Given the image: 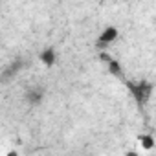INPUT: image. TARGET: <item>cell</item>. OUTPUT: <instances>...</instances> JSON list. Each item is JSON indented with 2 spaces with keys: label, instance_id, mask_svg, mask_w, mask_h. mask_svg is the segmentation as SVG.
Segmentation results:
<instances>
[{
  "label": "cell",
  "instance_id": "cell-1",
  "mask_svg": "<svg viewBox=\"0 0 156 156\" xmlns=\"http://www.w3.org/2000/svg\"><path fill=\"white\" fill-rule=\"evenodd\" d=\"M127 87H129V92H130V96L136 99V103H138V107L141 108L149 99H151V94H152V85L151 83H147V81H140V83H127Z\"/></svg>",
  "mask_w": 156,
  "mask_h": 156
},
{
  "label": "cell",
  "instance_id": "cell-2",
  "mask_svg": "<svg viewBox=\"0 0 156 156\" xmlns=\"http://www.w3.org/2000/svg\"><path fill=\"white\" fill-rule=\"evenodd\" d=\"M22 66H24V61H22L20 57H17L15 61H11V62L4 68V72H2V81L8 83L9 79H13V77L22 70Z\"/></svg>",
  "mask_w": 156,
  "mask_h": 156
},
{
  "label": "cell",
  "instance_id": "cell-3",
  "mask_svg": "<svg viewBox=\"0 0 156 156\" xmlns=\"http://www.w3.org/2000/svg\"><path fill=\"white\" fill-rule=\"evenodd\" d=\"M118 39V28H114V26H108V28H105L103 30V33L99 35V39H98V48H107L110 42H114Z\"/></svg>",
  "mask_w": 156,
  "mask_h": 156
},
{
  "label": "cell",
  "instance_id": "cell-4",
  "mask_svg": "<svg viewBox=\"0 0 156 156\" xmlns=\"http://www.w3.org/2000/svg\"><path fill=\"white\" fill-rule=\"evenodd\" d=\"M26 101L30 105H41L42 99H44V88L42 87H30L26 90Z\"/></svg>",
  "mask_w": 156,
  "mask_h": 156
},
{
  "label": "cell",
  "instance_id": "cell-5",
  "mask_svg": "<svg viewBox=\"0 0 156 156\" xmlns=\"http://www.w3.org/2000/svg\"><path fill=\"white\" fill-rule=\"evenodd\" d=\"M39 59H41V62L44 64V66H53L55 64V61H57V53H55V50L53 48H46V50H42L41 51V55H39Z\"/></svg>",
  "mask_w": 156,
  "mask_h": 156
},
{
  "label": "cell",
  "instance_id": "cell-6",
  "mask_svg": "<svg viewBox=\"0 0 156 156\" xmlns=\"http://www.w3.org/2000/svg\"><path fill=\"white\" fill-rule=\"evenodd\" d=\"M108 73L114 75V77H119V79H123V66L118 59H112L108 62Z\"/></svg>",
  "mask_w": 156,
  "mask_h": 156
},
{
  "label": "cell",
  "instance_id": "cell-7",
  "mask_svg": "<svg viewBox=\"0 0 156 156\" xmlns=\"http://www.w3.org/2000/svg\"><path fill=\"white\" fill-rule=\"evenodd\" d=\"M140 143H141V147H143V149H147V151H149V149H152V147H154V138H152L151 134H141V136H140Z\"/></svg>",
  "mask_w": 156,
  "mask_h": 156
},
{
  "label": "cell",
  "instance_id": "cell-8",
  "mask_svg": "<svg viewBox=\"0 0 156 156\" xmlns=\"http://www.w3.org/2000/svg\"><path fill=\"white\" fill-rule=\"evenodd\" d=\"M99 61H103V62H107V64H108V62L112 61V57H110L108 53H105V51H101V53H99Z\"/></svg>",
  "mask_w": 156,
  "mask_h": 156
},
{
  "label": "cell",
  "instance_id": "cell-9",
  "mask_svg": "<svg viewBox=\"0 0 156 156\" xmlns=\"http://www.w3.org/2000/svg\"><path fill=\"white\" fill-rule=\"evenodd\" d=\"M125 156H138V152H136V151H129Z\"/></svg>",
  "mask_w": 156,
  "mask_h": 156
},
{
  "label": "cell",
  "instance_id": "cell-10",
  "mask_svg": "<svg viewBox=\"0 0 156 156\" xmlns=\"http://www.w3.org/2000/svg\"><path fill=\"white\" fill-rule=\"evenodd\" d=\"M8 156H19V152H17V151H9Z\"/></svg>",
  "mask_w": 156,
  "mask_h": 156
}]
</instances>
